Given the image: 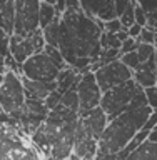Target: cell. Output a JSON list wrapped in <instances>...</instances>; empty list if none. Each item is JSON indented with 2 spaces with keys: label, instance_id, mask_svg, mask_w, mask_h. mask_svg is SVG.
<instances>
[{
  "label": "cell",
  "instance_id": "1",
  "mask_svg": "<svg viewBox=\"0 0 157 160\" xmlns=\"http://www.w3.org/2000/svg\"><path fill=\"white\" fill-rule=\"evenodd\" d=\"M102 27V22L82 12L80 2H65L59 27V50L65 63L80 75L90 72V65L99 60Z\"/></svg>",
  "mask_w": 157,
  "mask_h": 160
},
{
  "label": "cell",
  "instance_id": "2",
  "mask_svg": "<svg viewBox=\"0 0 157 160\" xmlns=\"http://www.w3.org/2000/svg\"><path fill=\"white\" fill-rule=\"evenodd\" d=\"M150 117H152V108L149 107L144 90H140L135 95L130 107L107 123L99 140L97 153L115 155L122 152L134 140L135 135L144 128V125L149 122Z\"/></svg>",
  "mask_w": 157,
  "mask_h": 160
},
{
  "label": "cell",
  "instance_id": "3",
  "mask_svg": "<svg viewBox=\"0 0 157 160\" xmlns=\"http://www.w3.org/2000/svg\"><path fill=\"white\" fill-rule=\"evenodd\" d=\"M0 160H40V152L24 132L0 123Z\"/></svg>",
  "mask_w": 157,
  "mask_h": 160
},
{
  "label": "cell",
  "instance_id": "4",
  "mask_svg": "<svg viewBox=\"0 0 157 160\" xmlns=\"http://www.w3.org/2000/svg\"><path fill=\"white\" fill-rule=\"evenodd\" d=\"M25 92L22 77L15 72H7L3 75V82L0 85V108L13 120L17 128V117L25 105Z\"/></svg>",
  "mask_w": 157,
  "mask_h": 160
},
{
  "label": "cell",
  "instance_id": "5",
  "mask_svg": "<svg viewBox=\"0 0 157 160\" xmlns=\"http://www.w3.org/2000/svg\"><path fill=\"white\" fill-rule=\"evenodd\" d=\"M140 88L137 83L132 80L125 82L119 87H115L109 92L102 93V100H100V105L99 107L102 108V112L105 113L107 120H114L115 117H119L120 113H124L125 110L130 107V103L134 102L135 95L140 92Z\"/></svg>",
  "mask_w": 157,
  "mask_h": 160
},
{
  "label": "cell",
  "instance_id": "6",
  "mask_svg": "<svg viewBox=\"0 0 157 160\" xmlns=\"http://www.w3.org/2000/svg\"><path fill=\"white\" fill-rule=\"evenodd\" d=\"M60 68L52 58L49 57L45 52L37 53L34 57L20 65V77L35 80V82H44V83H54L57 82V77L60 73Z\"/></svg>",
  "mask_w": 157,
  "mask_h": 160
},
{
  "label": "cell",
  "instance_id": "7",
  "mask_svg": "<svg viewBox=\"0 0 157 160\" xmlns=\"http://www.w3.org/2000/svg\"><path fill=\"white\" fill-rule=\"evenodd\" d=\"M45 48V40L42 30H35L29 35H12L10 37V55L18 65L37 53H42Z\"/></svg>",
  "mask_w": 157,
  "mask_h": 160
},
{
  "label": "cell",
  "instance_id": "8",
  "mask_svg": "<svg viewBox=\"0 0 157 160\" xmlns=\"http://www.w3.org/2000/svg\"><path fill=\"white\" fill-rule=\"evenodd\" d=\"M39 0H15L13 35H29L39 30Z\"/></svg>",
  "mask_w": 157,
  "mask_h": 160
},
{
  "label": "cell",
  "instance_id": "9",
  "mask_svg": "<svg viewBox=\"0 0 157 160\" xmlns=\"http://www.w3.org/2000/svg\"><path fill=\"white\" fill-rule=\"evenodd\" d=\"M77 95H79V117H84L85 113L92 112L94 108H97L102 100V92H100L95 75L92 72L84 73L79 78L77 85Z\"/></svg>",
  "mask_w": 157,
  "mask_h": 160
},
{
  "label": "cell",
  "instance_id": "10",
  "mask_svg": "<svg viewBox=\"0 0 157 160\" xmlns=\"http://www.w3.org/2000/svg\"><path fill=\"white\" fill-rule=\"evenodd\" d=\"M94 75H95V80H97V85H99L102 93L109 92V90H112V88L119 87V85H122V83L134 78L132 72L120 60H115V62L102 65Z\"/></svg>",
  "mask_w": 157,
  "mask_h": 160
},
{
  "label": "cell",
  "instance_id": "11",
  "mask_svg": "<svg viewBox=\"0 0 157 160\" xmlns=\"http://www.w3.org/2000/svg\"><path fill=\"white\" fill-rule=\"evenodd\" d=\"M80 8L87 17L97 22H110L117 18L115 13V0H82Z\"/></svg>",
  "mask_w": 157,
  "mask_h": 160
},
{
  "label": "cell",
  "instance_id": "12",
  "mask_svg": "<svg viewBox=\"0 0 157 160\" xmlns=\"http://www.w3.org/2000/svg\"><path fill=\"white\" fill-rule=\"evenodd\" d=\"M97 142L90 137L89 132L84 128L82 122L79 118L77 128H75V135H74V155L79 157L80 160H84L85 157H95L97 153Z\"/></svg>",
  "mask_w": 157,
  "mask_h": 160
},
{
  "label": "cell",
  "instance_id": "13",
  "mask_svg": "<svg viewBox=\"0 0 157 160\" xmlns=\"http://www.w3.org/2000/svg\"><path fill=\"white\" fill-rule=\"evenodd\" d=\"M80 122H82L84 128L89 132L90 137L99 143V140H100V137H102L109 120H107V117H105V113L102 112V108L97 107V108H94L92 112H89V113H85L84 117H80Z\"/></svg>",
  "mask_w": 157,
  "mask_h": 160
},
{
  "label": "cell",
  "instance_id": "14",
  "mask_svg": "<svg viewBox=\"0 0 157 160\" xmlns=\"http://www.w3.org/2000/svg\"><path fill=\"white\" fill-rule=\"evenodd\" d=\"M22 83H24V92H25V98L27 100L45 102V98L57 90V82L44 83V82H35V80H29V78L22 77Z\"/></svg>",
  "mask_w": 157,
  "mask_h": 160
},
{
  "label": "cell",
  "instance_id": "15",
  "mask_svg": "<svg viewBox=\"0 0 157 160\" xmlns=\"http://www.w3.org/2000/svg\"><path fill=\"white\" fill-rule=\"evenodd\" d=\"M134 82L142 90L155 87L157 85V75H155V63L154 60H149L147 63H142L137 72H134Z\"/></svg>",
  "mask_w": 157,
  "mask_h": 160
},
{
  "label": "cell",
  "instance_id": "16",
  "mask_svg": "<svg viewBox=\"0 0 157 160\" xmlns=\"http://www.w3.org/2000/svg\"><path fill=\"white\" fill-rule=\"evenodd\" d=\"M13 27H15V0H7V2H3V7L0 10V28L12 37Z\"/></svg>",
  "mask_w": 157,
  "mask_h": 160
},
{
  "label": "cell",
  "instance_id": "17",
  "mask_svg": "<svg viewBox=\"0 0 157 160\" xmlns=\"http://www.w3.org/2000/svg\"><path fill=\"white\" fill-rule=\"evenodd\" d=\"M125 160H157V143L145 140Z\"/></svg>",
  "mask_w": 157,
  "mask_h": 160
},
{
  "label": "cell",
  "instance_id": "18",
  "mask_svg": "<svg viewBox=\"0 0 157 160\" xmlns=\"http://www.w3.org/2000/svg\"><path fill=\"white\" fill-rule=\"evenodd\" d=\"M57 17H62V15L55 12L54 2H40V7H39V28L40 30L49 27Z\"/></svg>",
  "mask_w": 157,
  "mask_h": 160
},
{
  "label": "cell",
  "instance_id": "19",
  "mask_svg": "<svg viewBox=\"0 0 157 160\" xmlns=\"http://www.w3.org/2000/svg\"><path fill=\"white\" fill-rule=\"evenodd\" d=\"M60 18H62V17H57L52 23L49 25V27H45V28L42 30L45 45H50V47H57V48H59V27H60Z\"/></svg>",
  "mask_w": 157,
  "mask_h": 160
},
{
  "label": "cell",
  "instance_id": "20",
  "mask_svg": "<svg viewBox=\"0 0 157 160\" xmlns=\"http://www.w3.org/2000/svg\"><path fill=\"white\" fill-rule=\"evenodd\" d=\"M75 85H77V83H75ZM75 85L62 95V98H60V105H64L65 108H69V110H72V112L79 113V95H77V88H75Z\"/></svg>",
  "mask_w": 157,
  "mask_h": 160
},
{
  "label": "cell",
  "instance_id": "21",
  "mask_svg": "<svg viewBox=\"0 0 157 160\" xmlns=\"http://www.w3.org/2000/svg\"><path fill=\"white\" fill-rule=\"evenodd\" d=\"M134 3H135V2H129V7L125 8V12L119 17V22H120V25H122V30H125V32H127V30H129V28L135 23Z\"/></svg>",
  "mask_w": 157,
  "mask_h": 160
},
{
  "label": "cell",
  "instance_id": "22",
  "mask_svg": "<svg viewBox=\"0 0 157 160\" xmlns=\"http://www.w3.org/2000/svg\"><path fill=\"white\" fill-rule=\"evenodd\" d=\"M135 52H137V57L140 60V65H142V63H147L149 60H154L155 47L154 45H147V43H139Z\"/></svg>",
  "mask_w": 157,
  "mask_h": 160
},
{
  "label": "cell",
  "instance_id": "23",
  "mask_svg": "<svg viewBox=\"0 0 157 160\" xmlns=\"http://www.w3.org/2000/svg\"><path fill=\"white\" fill-rule=\"evenodd\" d=\"M119 60L130 70V72H132V75H134V72H137L139 67H140V60H139V57H137V52L125 53V55H122Z\"/></svg>",
  "mask_w": 157,
  "mask_h": 160
},
{
  "label": "cell",
  "instance_id": "24",
  "mask_svg": "<svg viewBox=\"0 0 157 160\" xmlns=\"http://www.w3.org/2000/svg\"><path fill=\"white\" fill-rule=\"evenodd\" d=\"M44 52L47 53L49 57L52 58V62H55L60 68H65V67H67V63H65V60H64V57H62V53H60V50H59L57 47H50V45H45Z\"/></svg>",
  "mask_w": 157,
  "mask_h": 160
},
{
  "label": "cell",
  "instance_id": "25",
  "mask_svg": "<svg viewBox=\"0 0 157 160\" xmlns=\"http://www.w3.org/2000/svg\"><path fill=\"white\" fill-rule=\"evenodd\" d=\"M10 57V35L0 28V58Z\"/></svg>",
  "mask_w": 157,
  "mask_h": 160
},
{
  "label": "cell",
  "instance_id": "26",
  "mask_svg": "<svg viewBox=\"0 0 157 160\" xmlns=\"http://www.w3.org/2000/svg\"><path fill=\"white\" fill-rule=\"evenodd\" d=\"M102 30L105 33H110V35H117L122 32V25H120L119 22V18H115V20H110V22H105L104 23V27Z\"/></svg>",
  "mask_w": 157,
  "mask_h": 160
},
{
  "label": "cell",
  "instance_id": "27",
  "mask_svg": "<svg viewBox=\"0 0 157 160\" xmlns=\"http://www.w3.org/2000/svg\"><path fill=\"white\" fill-rule=\"evenodd\" d=\"M137 47H139V40L129 37V38L122 43V47H120V50H119V52H120V57H122V55H125V53L135 52V50H137Z\"/></svg>",
  "mask_w": 157,
  "mask_h": 160
},
{
  "label": "cell",
  "instance_id": "28",
  "mask_svg": "<svg viewBox=\"0 0 157 160\" xmlns=\"http://www.w3.org/2000/svg\"><path fill=\"white\" fill-rule=\"evenodd\" d=\"M144 93H145V98H147L149 107L152 108V112H155L157 110V85L155 87H150V88H145Z\"/></svg>",
  "mask_w": 157,
  "mask_h": 160
},
{
  "label": "cell",
  "instance_id": "29",
  "mask_svg": "<svg viewBox=\"0 0 157 160\" xmlns=\"http://www.w3.org/2000/svg\"><path fill=\"white\" fill-rule=\"evenodd\" d=\"M154 30H150L147 27H142V30H140V35H139V43H147V45H154Z\"/></svg>",
  "mask_w": 157,
  "mask_h": 160
},
{
  "label": "cell",
  "instance_id": "30",
  "mask_svg": "<svg viewBox=\"0 0 157 160\" xmlns=\"http://www.w3.org/2000/svg\"><path fill=\"white\" fill-rule=\"evenodd\" d=\"M134 15H135V23L140 25V27H145V23H147V15H145L144 8L139 5V2L134 3Z\"/></svg>",
  "mask_w": 157,
  "mask_h": 160
},
{
  "label": "cell",
  "instance_id": "31",
  "mask_svg": "<svg viewBox=\"0 0 157 160\" xmlns=\"http://www.w3.org/2000/svg\"><path fill=\"white\" fill-rule=\"evenodd\" d=\"M129 7V2H124V0H115V13H117V18L125 12V8Z\"/></svg>",
  "mask_w": 157,
  "mask_h": 160
},
{
  "label": "cell",
  "instance_id": "32",
  "mask_svg": "<svg viewBox=\"0 0 157 160\" xmlns=\"http://www.w3.org/2000/svg\"><path fill=\"white\" fill-rule=\"evenodd\" d=\"M139 5L144 8L145 13H150V12H155L157 10V2H139Z\"/></svg>",
  "mask_w": 157,
  "mask_h": 160
},
{
  "label": "cell",
  "instance_id": "33",
  "mask_svg": "<svg viewBox=\"0 0 157 160\" xmlns=\"http://www.w3.org/2000/svg\"><path fill=\"white\" fill-rule=\"evenodd\" d=\"M140 30H142V27H140V25H137V23H134L132 27H130V28L127 30V35H129L130 38H139Z\"/></svg>",
  "mask_w": 157,
  "mask_h": 160
},
{
  "label": "cell",
  "instance_id": "34",
  "mask_svg": "<svg viewBox=\"0 0 157 160\" xmlns=\"http://www.w3.org/2000/svg\"><path fill=\"white\" fill-rule=\"evenodd\" d=\"M94 160H119L117 158V153L115 155H109V153H95V158Z\"/></svg>",
  "mask_w": 157,
  "mask_h": 160
},
{
  "label": "cell",
  "instance_id": "35",
  "mask_svg": "<svg viewBox=\"0 0 157 160\" xmlns=\"http://www.w3.org/2000/svg\"><path fill=\"white\" fill-rule=\"evenodd\" d=\"M149 142H154V143H157V125H155V127H154V130H152V132H150V135H149Z\"/></svg>",
  "mask_w": 157,
  "mask_h": 160
},
{
  "label": "cell",
  "instance_id": "36",
  "mask_svg": "<svg viewBox=\"0 0 157 160\" xmlns=\"http://www.w3.org/2000/svg\"><path fill=\"white\" fill-rule=\"evenodd\" d=\"M154 33H155V37H154V47L157 48V30H155V32H154Z\"/></svg>",
  "mask_w": 157,
  "mask_h": 160
},
{
  "label": "cell",
  "instance_id": "37",
  "mask_svg": "<svg viewBox=\"0 0 157 160\" xmlns=\"http://www.w3.org/2000/svg\"><path fill=\"white\" fill-rule=\"evenodd\" d=\"M2 82H3V75L0 73V85H2Z\"/></svg>",
  "mask_w": 157,
  "mask_h": 160
},
{
  "label": "cell",
  "instance_id": "38",
  "mask_svg": "<svg viewBox=\"0 0 157 160\" xmlns=\"http://www.w3.org/2000/svg\"><path fill=\"white\" fill-rule=\"evenodd\" d=\"M94 158H95V157H85L84 160H94Z\"/></svg>",
  "mask_w": 157,
  "mask_h": 160
},
{
  "label": "cell",
  "instance_id": "39",
  "mask_svg": "<svg viewBox=\"0 0 157 160\" xmlns=\"http://www.w3.org/2000/svg\"><path fill=\"white\" fill-rule=\"evenodd\" d=\"M47 160H50V158H47Z\"/></svg>",
  "mask_w": 157,
  "mask_h": 160
}]
</instances>
